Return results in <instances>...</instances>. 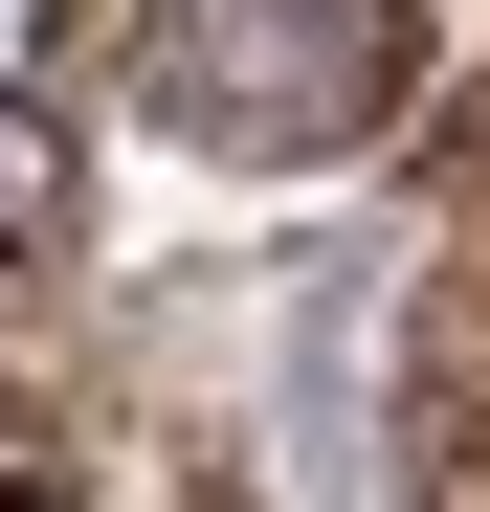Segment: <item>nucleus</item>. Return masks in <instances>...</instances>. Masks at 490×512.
I'll use <instances>...</instances> for the list:
<instances>
[{"instance_id":"obj_1","label":"nucleus","mask_w":490,"mask_h":512,"mask_svg":"<svg viewBox=\"0 0 490 512\" xmlns=\"http://www.w3.org/2000/svg\"><path fill=\"white\" fill-rule=\"evenodd\" d=\"M134 112L179 156H357L401 112V0H156L134 45Z\"/></svg>"},{"instance_id":"obj_2","label":"nucleus","mask_w":490,"mask_h":512,"mask_svg":"<svg viewBox=\"0 0 490 512\" xmlns=\"http://www.w3.org/2000/svg\"><path fill=\"white\" fill-rule=\"evenodd\" d=\"M23 223H45V112H0V268H23Z\"/></svg>"}]
</instances>
